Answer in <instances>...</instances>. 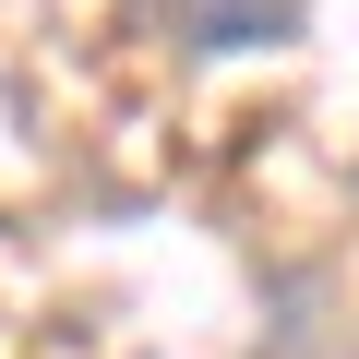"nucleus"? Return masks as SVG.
<instances>
[{
	"mask_svg": "<svg viewBox=\"0 0 359 359\" xmlns=\"http://www.w3.org/2000/svg\"><path fill=\"white\" fill-rule=\"evenodd\" d=\"M144 13L192 60H240V48H287L299 36V0H144Z\"/></svg>",
	"mask_w": 359,
	"mask_h": 359,
	"instance_id": "f257e3e1",
	"label": "nucleus"
}]
</instances>
